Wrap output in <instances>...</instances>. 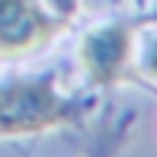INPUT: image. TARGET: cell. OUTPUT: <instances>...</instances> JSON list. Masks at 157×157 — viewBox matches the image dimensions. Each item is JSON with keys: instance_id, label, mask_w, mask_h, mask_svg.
Segmentation results:
<instances>
[{"instance_id": "cell-3", "label": "cell", "mask_w": 157, "mask_h": 157, "mask_svg": "<svg viewBox=\"0 0 157 157\" xmlns=\"http://www.w3.org/2000/svg\"><path fill=\"white\" fill-rule=\"evenodd\" d=\"M61 29L64 19L42 10L39 0H0V58L42 52Z\"/></svg>"}, {"instance_id": "cell-1", "label": "cell", "mask_w": 157, "mask_h": 157, "mask_svg": "<svg viewBox=\"0 0 157 157\" xmlns=\"http://www.w3.org/2000/svg\"><path fill=\"white\" fill-rule=\"evenodd\" d=\"M87 109L90 103H83V99L61 96L55 74L3 83L0 87V138L74 125L87 116Z\"/></svg>"}, {"instance_id": "cell-6", "label": "cell", "mask_w": 157, "mask_h": 157, "mask_svg": "<svg viewBox=\"0 0 157 157\" xmlns=\"http://www.w3.org/2000/svg\"><path fill=\"white\" fill-rule=\"evenodd\" d=\"M48 6H52V13H55V16H61L64 23L77 13V0H48Z\"/></svg>"}, {"instance_id": "cell-7", "label": "cell", "mask_w": 157, "mask_h": 157, "mask_svg": "<svg viewBox=\"0 0 157 157\" xmlns=\"http://www.w3.org/2000/svg\"><path fill=\"white\" fill-rule=\"evenodd\" d=\"M138 3H147V0H138Z\"/></svg>"}, {"instance_id": "cell-5", "label": "cell", "mask_w": 157, "mask_h": 157, "mask_svg": "<svg viewBox=\"0 0 157 157\" xmlns=\"http://www.w3.org/2000/svg\"><path fill=\"white\" fill-rule=\"evenodd\" d=\"M141 67H144V74H151L157 80V39H151L144 45V52H141Z\"/></svg>"}, {"instance_id": "cell-4", "label": "cell", "mask_w": 157, "mask_h": 157, "mask_svg": "<svg viewBox=\"0 0 157 157\" xmlns=\"http://www.w3.org/2000/svg\"><path fill=\"white\" fill-rule=\"evenodd\" d=\"M132 125H138V112H128L122 116V122L116 128H103V135L93 141V147H90V157H116L119 147H122L125 135L132 132Z\"/></svg>"}, {"instance_id": "cell-2", "label": "cell", "mask_w": 157, "mask_h": 157, "mask_svg": "<svg viewBox=\"0 0 157 157\" xmlns=\"http://www.w3.org/2000/svg\"><path fill=\"white\" fill-rule=\"evenodd\" d=\"M138 26H141L138 19H116V23H103L83 35L80 64L87 71L90 83L109 87V83H119L132 71Z\"/></svg>"}]
</instances>
